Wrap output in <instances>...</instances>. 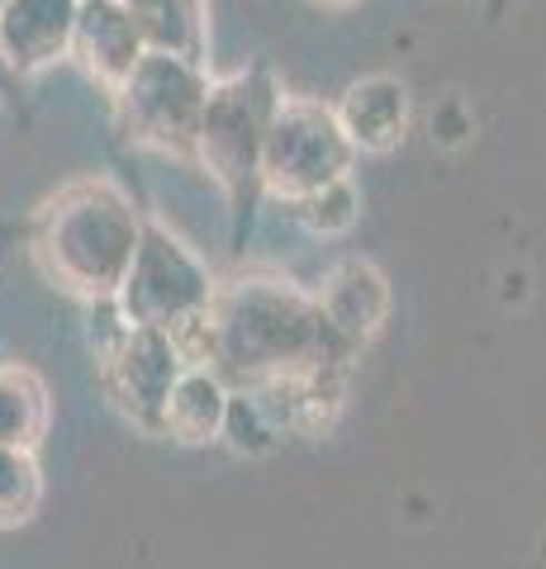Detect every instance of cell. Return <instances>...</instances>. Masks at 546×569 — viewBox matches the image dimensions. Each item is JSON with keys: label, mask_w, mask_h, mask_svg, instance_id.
Masks as SVG:
<instances>
[{"label": "cell", "mask_w": 546, "mask_h": 569, "mask_svg": "<svg viewBox=\"0 0 546 569\" xmlns=\"http://www.w3.org/2000/svg\"><path fill=\"white\" fill-rule=\"evenodd\" d=\"M209 370L228 389H261L280 380H343L351 351L324 323L314 295L286 280L248 276L215 290L205 309Z\"/></svg>", "instance_id": "cell-1"}, {"label": "cell", "mask_w": 546, "mask_h": 569, "mask_svg": "<svg viewBox=\"0 0 546 569\" xmlns=\"http://www.w3.org/2000/svg\"><path fill=\"white\" fill-rule=\"evenodd\" d=\"M138 233L143 213L133 194L110 176H81L43 200L33 219V261L58 290L100 305L119 295Z\"/></svg>", "instance_id": "cell-2"}, {"label": "cell", "mask_w": 546, "mask_h": 569, "mask_svg": "<svg viewBox=\"0 0 546 569\" xmlns=\"http://www.w3.org/2000/svg\"><path fill=\"white\" fill-rule=\"evenodd\" d=\"M280 86L267 62H248L228 77L209 81L200 133H196V162L215 176L228 213H234V242H242L257 194H261V142L276 114Z\"/></svg>", "instance_id": "cell-3"}, {"label": "cell", "mask_w": 546, "mask_h": 569, "mask_svg": "<svg viewBox=\"0 0 546 569\" xmlns=\"http://www.w3.org/2000/svg\"><path fill=\"white\" fill-rule=\"evenodd\" d=\"M209 96L205 62L176 58V52H143L115 91V119L133 148L196 162V133Z\"/></svg>", "instance_id": "cell-4"}, {"label": "cell", "mask_w": 546, "mask_h": 569, "mask_svg": "<svg viewBox=\"0 0 546 569\" xmlns=\"http://www.w3.org/2000/svg\"><path fill=\"white\" fill-rule=\"evenodd\" d=\"M357 148L347 142L332 104L314 96H280L261 142V190L276 200H305L328 181L351 176Z\"/></svg>", "instance_id": "cell-5"}, {"label": "cell", "mask_w": 546, "mask_h": 569, "mask_svg": "<svg viewBox=\"0 0 546 569\" xmlns=\"http://www.w3.org/2000/svg\"><path fill=\"white\" fill-rule=\"evenodd\" d=\"M215 299V280H209V266L190 252V247L171 233L167 223L143 219V233H138L133 261L125 280H119L115 305L119 313L138 328H181L186 318H196L209 309Z\"/></svg>", "instance_id": "cell-6"}, {"label": "cell", "mask_w": 546, "mask_h": 569, "mask_svg": "<svg viewBox=\"0 0 546 569\" xmlns=\"http://www.w3.org/2000/svg\"><path fill=\"white\" fill-rule=\"evenodd\" d=\"M100 380L105 395L115 399V408L125 413L133 427L162 437V413H167V395L176 376L186 370L181 351H176L171 332L162 328H138L129 323V332L119 337V347L110 356H100Z\"/></svg>", "instance_id": "cell-7"}, {"label": "cell", "mask_w": 546, "mask_h": 569, "mask_svg": "<svg viewBox=\"0 0 546 569\" xmlns=\"http://www.w3.org/2000/svg\"><path fill=\"white\" fill-rule=\"evenodd\" d=\"M81 0H6L0 6V58L14 77H39L72 48Z\"/></svg>", "instance_id": "cell-8"}, {"label": "cell", "mask_w": 546, "mask_h": 569, "mask_svg": "<svg viewBox=\"0 0 546 569\" xmlns=\"http://www.w3.org/2000/svg\"><path fill=\"white\" fill-rule=\"evenodd\" d=\"M143 52L148 48H143V39H138L125 0H81L77 6L72 48H67V58H72L96 86H105V91L115 96Z\"/></svg>", "instance_id": "cell-9"}, {"label": "cell", "mask_w": 546, "mask_h": 569, "mask_svg": "<svg viewBox=\"0 0 546 569\" xmlns=\"http://www.w3.org/2000/svg\"><path fill=\"white\" fill-rule=\"evenodd\" d=\"M332 114H338L347 142L357 152H395L404 133H409V114H414V100H409V86L399 77H361L351 81L343 100L332 104Z\"/></svg>", "instance_id": "cell-10"}, {"label": "cell", "mask_w": 546, "mask_h": 569, "mask_svg": "<svg viewBox=\"0 0 546 569\" xmlns=\"http://www.w3.org/2000/svg\"><path fill=\"white\" fill-rule=\"evenodd\" d=\"M314 305H319L324 323L357 351L361 342H371V337L380 332L385 313H390V290H385V276L376 271V266L343 261V266L328 271L324 290L314 295Z\"/></svg>", "instance_id": "cell-11"}, {"label": "cell", "mask_w": 546, "mask_h": 569, "mask_svg": "<svg viewBox=\"0 0 546 569\" xmlns=\"http://www.w3.org/2000/svg\"><path fill=\"white\" fill-rule=\"evenodd\" d=\"M224 413H228V385L209 366H186L167 395L162 437H176L186 447H205V441L224 432Z\"/></svg>", "instance_id": "cell-12"}, {"label": "cell", "mask_w": 546, "mask_h": 569, "mask_svg": "<svg viewBox=\"0 0 546 569\" xmlns=\"http://www.w3.org/2000/svg\"><path fill=\"white\" fill-rule=\"evenodd\" d=\"M125 10L138 29V39H143V48L205 62V48H209L205 0H125Z\"/></svg>", "instance_id": "cell-13"}, {"label": "cell", "mask_w": 546, "mask_h": 569, "mask_svg": "<svg viewBox=\"0 0 546 569\" xmlns=\"http://www.w3.org/2000/svg\"><path fill=\"white\" fill-rule=\"evenodd\" d=\"M48 432V389L29 366H0V447L33 451Z\"/></svg>", "instance_id": "cell-14"}, {"label": "cell", "mask_w": 546, "mask_h": 569, "mask_svg": "<svg viewBox=\"0 0 546 569\" xmlns=\"http://www.w3.org/2000/svg\"><path fill=\"white\" fill-rule=\"evenodd\" d=\"M39 503H43V470L33 451L0 447V527L29 522Z\"/></svg>", "instance_id": "cell-15"}, {"label": "cell", "mask_w": 546, "mask_h": 569, "mask_svg": "<svg viewBox=\"0 0 546 569\" xmlns=\"http://www.w3.org/2000/svg\"><path fill=\"white\" fill-rule=\"evenodd\" d=\"M357 213H361V194H357V186H351V176L328 181L324 190L295 200V219L305 223L314 238H343L347 228L357 223Z\"/></svg>", "instance_id": "cell-16"}, {"label": "cell", "mask_w": 546, "mask_h": 569, "mask_svg": "<svg viewBox=\"0 0 546 569\" xmlns=\"http://www.w3.org/2000/svg\"><path fill=\"white\" fill-rule=\"evenodd\" d=\"M219 437H228L234 441V451H271L276 447V427H271V418L261 413V403L248 395V389H228V413H224V432Z\"/></svg>", "instance_id": "cell-17"}, {"label": "cell", "mask_w": 546, "mask_h": 569, "mask_svg": "<svg viewBox=\"0 0 546 569\" xmlns=\"http://www.w3.org/2000/svg\"><path fill=\"white\" fill-rule=\"evenodd\" d=\"M14 86H20V77L6 67V58H0V104H10L14 100Z\"/></svg>", "instance_id": "cell-18"}, {"label": "cell", "mask_w": 546, "mask_h": 569, "mask_svg": "<svg viewBox=\"0 0 546 569\" xmlns=\"http://www.w3.org/2000/svg\"><path fill=\"white\" fill-rule=\"evenodd\" d=\"M309 6H319V10H351L357 0H309Z\"/></svg>", "instance_id": "cell-19"}, {"label": "cell", "mask_w": 546, "mask_h": 569, "mask_svg": "<svg viewBox=\"0 0 546 569\" xmlns=\"http://www.w3.org/2000/svg\"><path fill=\"white\" fill-rule=\"evenodd\" d=\"M0 6H6V0H0Z\"/></svg>", "instance_id": "cell-20"}]
</instances>
